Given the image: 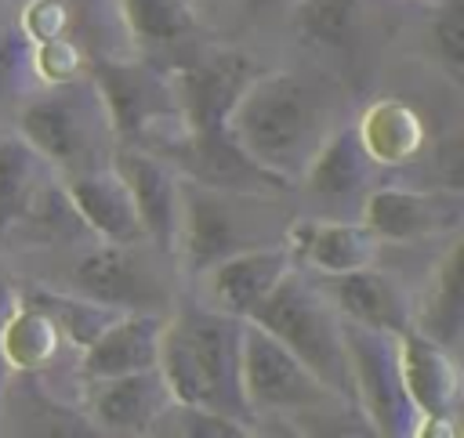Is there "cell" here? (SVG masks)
Here are the masks:
<instances>
[{"mask_svg":"<svg viewBox=\"0 0 464 438\" xmlns=\"http://www.w3.org/2000/svg\"><path fill=\"white\" fill-rule=\"evenodd\" d=\"M294 268V257L286 243L279 246H243L225 257H218L210 268L199 271L203 279V304L236 319H246L272 286Z\"/></svg>","mask_w":464,"mask_h":438,"instance_id":"obj_12","label":"cell"},{"mask_svg":"<svg viewBox=\"0 0 464 438\" xmlns=\"http://www.w3.org/2000/svg\"><path fill=\"white\" fill-rule=\"evenodd\" d=\"M239 333L243 319L214 311L207 304L167 311L156 369L170 391V402L214 409L254 424L239 384Z\"/></svg>","mask_w":464,"mask_h":438,"instance_id":"obj_2","label":"cell"},{"mask_svg":"<svg viewBox=\"0 0 464 438\" xmlns=\"http://www.w3.org/2000/svg\"><path fill=\"white\" fill-rule=\"evenodd\" d=\"M359 221L381 243H417L457 232L464 221V199L450 188L373 185L359 206Z\"/></svg>","mask_w":464,"mask_h":438,"instance_id":"obj_10","label":"cell"},{"mask_svg":"<svg viewBox=\"0 0 464 438\" xmlns=\"http://www.w3.org/2000/svg\"><path fill=\"white\" fill-rule=\"evenodd\" d=\"M29 300L40 304L54 319L62 340L76 344L80 351L120 315L116 308H105V304H98V300H91L83 293H72V290H62V293H54V290H33Z\"/></svg>","mask_w":464,"mask_h":438,"instance_id":"obj_27","label":"cell"},{"mask_svg":"<svg viewBox=\"0 0 464 438\" xmlns=\"http://www.w3.org/2000/svg\"><path fill=\"white\" fill-rule=\"evenodd\" d=\"M246 319L272 333L286 351H294L330 391H337L344 402L352 398L341 315L323 297L315 279H304L297 264L272 286V293Z\"/></svg>","mask_w":464,"mask_h":438,"instance_id":"obj_4","label":"cell"},{"mask_svg":"<svg viewBox=\"0 0 464 438\" xmlns=\"http://www.w3.org/2000/svg\"><path fill=\"white\" fill-rule=\"evenodd\" d=\"M395 358H399L402 387H406L413 409L420 413V427L424 424H453V413L460 402V373H457L453 351L442 348L439 340L424 337L420 329L406 326L402 333H395Z\"/></svg>","mask_w":464,"mask_h":438,"instance_id":"obj_14","label":"cell"},{"mask_svg":"<svg viewBox=\"0 0 464 438\" xmlns=\"http://www.w3.org/2000/svg\"><path fill=\"white\" fill-rule=\"evenodd\" d=\"M33 43L22 36V29L0 33V98L22 94L33 83Z\"/></svg>","mask_w":464,"mask_h":438,"instance_id":"obj_30","label":"cell"},{"mask_svg":"<svg viewBox=\"0 0 464 438\" xmlns=\"http://www.w3.org/2000/svg\"><path fill=\"white\" fill-rule=\"evenodd\" d=\"M91 80L109 109L120 145H138L163 156L185 130L174 80H167L160 69L130 58H94Z\"/></svg>","mask_w":464,"mask_h":438,"instance_id":"obj_5","label":"cell"},{"mask_svg":"<svg viewBox=\"0 0 464 438\" xmlns=\"http://www.w3.org/2000/svg\"><path fill=\"white\" fill-rule=\"evenodd\" d=\"M355 134L370 152V159L384 170V167H402L406 159L417 156L424 141V123L413 112V105L399 98H381L362 109V116L355 119Z\"/></svg>","mask_w":464,"mask_h":438,"instance_id":"obj_22","label":"cell"},{"mask_svg":"<svg viewBox=\"0 0 464 438\" xmlns=\"http://www.w3.org/2000/svg\"><path fill=\"white\" fill-rule=\"evenodd\" d=\"M18 138L58 174H76L112 163L116 130L91 76L47 83L18 109Z\"/></svg>","mask_w":464,"mask_h":438,"instance_id":"obj_3","label":"cell"},{"mask_svg":"<svg viewBox=\"0 0 464 438\" xmlns=\"http://www.w3.org/2000/svg\"><path fill=\"white\" fill-rule=\"evenodd\" d=\"M112 167L120 170L138 221L145 246H152L163 257H174L178 250V221H181V174L160 159L156 152H145L138 145H116Z\"/></svg>","mask_w":464,"mask_h":438,"instance_id":"obj_11","label":"cell"},{"mask_svg":"<svg viewBox=\"0 0 464 438\" xmlns=\"http://www.w3.org/2000/svg\"><path fill=\"white\" fill-rule=\"evenodd\" d=\"M14 304H18V290H14L11 275H7V268L0 264V333H4V322H7V315H11ZM7 380H11V373H7L4 355H0V398L7 395Z\"/></svg>","mask_w":464,"mask_h":438,"instance_id":"obj_31","label":"cell"},{"mask_svg":"<svg viewBox=\"0 0 464 438\" xmlns=\"http://www.w3.org/2000/svg\"><path fill=\"white\" fill-rule=\"evenodd\" d=\"M431 43H435V58L439 65L446 69V76L453 83H460V72H464V33H460V4L457 0H446L435 7L431 14Z\"/></svg>","mask_w":464,"mask_h":438,"instance_id":"obj_29","label":"cell"},{"mask_svg":"<svg viewBox=\"0 0 464 438\" xmlns=\"http://www.w3.org/2000/svg\"><path fill=\"white\" fill-rule=\"evenodd\" d=\"M152 434H181V438H246L254 434L250 424L214 413V409H199V405H181L170 402L163 409V416L156 420Z\"/></svg>","mask_w":464,"mask_h":438,"instance_id":"obj_28","label":"cell"},{"mask_svg":"<svg viewBox=\"0 0 464 438\" xmlns=\"http://www.w3.org/2000/svg\"><path fill=\"white\" fill-rule=\"evenodd\" d=\"M62 192L83 228H91L102 243H145L134 199L112 163L76 170L62 177Z\"/></svg>","mask_w":464,"mask_h":438,"instance_id":"obj_17","label":"cell"},{"mask_svg":"<svg viewBox=\"0 0 464 438\" xmlns=\"http://www.w3.org/2000/svg\"><path fill=\"white\" fill-rule=\"evenodd\" d=\"M239 384L254 420L265 416H308L341 405L344 398L330 391L294 351H286L272 333L243 319L239 333Z\"/></svg>","mask_w":464,"mask_h":438,"instance_id":"obj_6","label":"cell"},{"mask_svg":"<svg viewBox=\"0 0 464 438\" xmlns=\"http://www.w3.org/2000/svg\"><path fill=\"white\" fill-rule=\"evenodd\" d=\"M286 250L297 268L337 275L373 264L381 253V239L359 217H312L286 232Z\"/></svg>","mask_w":464,"mask_h":438,"instance_id":"obj_19","label":"cell"},{"mask_svg":"<svg viewBox=\"0 0 464 438\" xmlns=\"http://www.w3.org/2000/svg\"><path fill=\"white\" fill-rule=\"evenodd\" d=\"M120 22L134 43L170 47L192 36L196 14L188 0H116Z\"/></svg>","mask_w":464,"mask_h":438,"instance_id":"obj_26","label":"cell"},{"mask_svg":"<svg viewBox=\"0 0 464 438\" xmlns=\"http://www.w3.org/2000/svg\"><path fill=\"white\" fill-rule=\"evenodd\" d=\"M341 333H344V358H348V391L362 420L370 424V431L388 438L417 434L420 413L413 409L402 387L395 337L344 322V319H341Z\"/></svg>","mask_w":464,"mask_h":438,"instance_id":"obj_7","label":"cell"},{"mask_svg":"<svg viewBox=\"0 0 464 438\" xmlns=\"http://www.w3.org/2000/svg\"><path fill=\"white\" fill-rule=\"evenodd\" d=\"M243 228L232 203L221 199L218 188L181 177V221H178V250L188 268L199 275L218 257L243 250Z\"/></svg>","mask_w":464,"mask_h":438,"instance_id":"obj_20","label":"cell"},{"mask_svg":"<svg viewBox=\"0 0 464 438\" xmlns=\"http://www.w3.org/2000/svg\"><path fill=\"white\" fill-rule=\"evenodd\" d=\"M257 72H261L257 62H250L243 51H210L199 62L185 65L174 76V94H178L185 127L192 130L225 127L228 109Z\"/></svg>","mask_w":464,"mask_h":438,"instance_id":"obj_15","label":"cell"},{"mask_svg":"<svg viewBox=\"0 0 464 438\" xmlns=\"http://www.w3.org/2000/svg\"><path fill=\"white\" fill-rule=\"evenodd\" d=\"M377 174H381V167L362 148L355 123L344 119L319 145V152L312 156V163L304 167L297 185L304 188L308 203L323 217H348V214H359L366 192L377 185Z\"/></svg>","mask_w":464,"mask_h":438,"instance_id":"obj_9","label":"cell"},{"mask_svg":"<svg viewBox=\"0 0 464 438\" xmlns=\"http://www.w3.org/2000/svg\"><path fill=\"white\" fill-rule=\"evenodd\" d=\"M344 123V90L315 72H257L225 116L232 141L272 177L294 185Z\"/></svg>","mask_w":464,"mask_h":438,"instance_id":"obj_1","label":"cell"},{"mask_svg":"<svg viewBox=\"0 0 464 438\" xmlns=\"http://www.w3.org/2000/svg\"><path fill=\"white\" fill-rule=\"evenodd\" d=\"M246 4V11H268V7H286V4H294V0H243Z\"/></svg>","mask_w":464,"mask_h":438,"instance_id":"obj_32","label":"cell"},{"mask_svg":"<svg viewBox=\"0 0 464 438\" xmlns=\"http://www.w3.org/2000/svg\"><path fill=\"white\" fill-rule=\"evenodd\" d=\"M69 290L116 311H167L170 304V290L145 243H98L72 264Z\"/></svg>","mask_w":464,"mask_h":438,"instance_id":"obj_8","label":"cell"},{"mask_svg":"<svg viewBox=\"0 0 464 438\" xmlns=\"http://www.w3.org/2000/svg\"><path fill=\"white\" fill-rule=\"evenodd\" d=\"M167 311H120L83 351H80V376H120L152 369L160 355V329Z\"/></svg>","mask_w":464,"mask_h":438,"instance_id":"obj_21","label":"cell"},{"mask_svg":"<svg viewBox=\"0 0 464 438\" xmlns=\"http://www.w3.org/2000/svg\"><path fill=\"white\" fill-rule=\"evenodd\" d=\"M188 4H196V0H188Z\"/></svg>","mask_w":464,"mask_h":438,"instance_id":"obj_34","label":"cell"},{"mask_svg":"<svg viewBox=\"0 0 464 438\" xmlns=\"http://www.w3.org/2000/svg\"><path fill=\"white\" fill-rule=\"evenodd\" d=\"M294 33L308 47L352 51L362 29V0H294Z\"/></svg>","mask_w":464,"mask_h":438,"instance_id":"obj_25","label":"cell"},{"mask_svg":"<svg viewBox=\"0 0 464 438\" xmlns=\"http://www.w3.org/2000/svg\"><path fill=\"white\" fill-rule=\"evenodd\" d=\"M460 300H464L460 297V246L453 243L446 250V257L435 264L431 282H428V293H424L420 308L413 311L410 326L453 351V344L460 337V322H464Z\"/></svg>","mask_w":464,"mask_h":438,"instance_id":"obj_24","label":"cell"},{"mask_svg":"<svg viewBox=\"0 0 464 438\" xmlns=\"http://www.w3.org/2000/svg\"><path fill=\"white\" fill-rule=\"evenodd\" d=\"M44 167L25 138H0V250L29 224L54 228L58 185L44 177Z\"/></svg>","mask_w":464,"mask_h":438,"instance_id":"obj_16","label":"cell"},{"mask_svg":"<svg viewBox=\"0 0 464 438\" xmlns=\"http://www.w3.org/2000/svg\"><path fill=\"white\" fill-rule=\"evenodd\" d=\"M87 420L98 434H152L156 420L170 405V391L160 369H138L120 376L83 380Z\"/></svg>","mask_w":464,"mask_h":438,"instance_id":"obj_13","label":"cell"},{"mask_svg":"<svg viewBox=\"0 0 464 438\" xmlns=\"http://www.w3.org/2000/svg\"><path fill=\"white\" fill-rule=\"evenodd\" d=\"M58 344H62V333L54 319L29 297L25 300L18 297L0 333V355H4L7 373H36L51 366V358L58 355Z\"/></svg>","mask_w":464,"mask_h":438,"instance_id":"obj_23","label":"cell"},{"mask_svg":"<svg viewBox=\"0 0 464 438\" xmlns=\"http://www.w3.org/2000/svg\"><path fill=\"white\" fill-rule=\"evenodd\" d=\"M315 286L323 290V297L334 304V311L344 322L366 326V329H381V333H402L413 319V308L406 300V293L399 290V282L384 271H377L373 264L355 268V271H337V275H319Z\"/></svg>","mask_w":464,"mask_h":438,"instance_id":"obj_18","label":"cell"},{"mask_svg":"<svg viewBox=\"0 0 464 438\" xmlns=\"http://www.w3.org/2000/svg\"><path fill=\"white\" fill-rule=\"evenodd\" d=\"M0 11H4V0H0Z\"/></svg>","mask_w":464,"mask_h":438,"instance_id":"obj_33","label":"cell"}]
</instances>
